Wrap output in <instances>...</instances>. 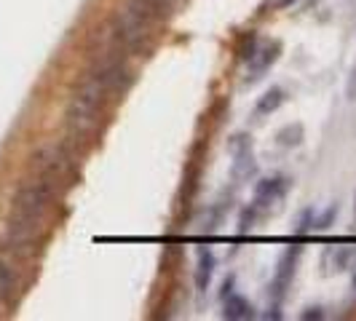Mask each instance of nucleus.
<instances>
[{
    "instance_id": "nucleus-1",
    "label": "nucleus",
    "mask_w": 356,
    "mask_h": 321,
    "mask_svg": "<svg viewBox=\"0 0 356 321\" xmlns=\"http://www.w3.org/2000/svg\"><path fill=\"white\" fill-rule=\"evenodd\" d=\"M54 198V182L38 177L19 185V190L11 198V209L6 217V247L11 254L24 257L33 249L38 236L43 231V220L49 214Z\"/></svg>"
},
{
    "instance_id": "nucleus-2",
    "label": "nucleus",
    "mask_w": 356,
    "mask_h": 321,
    "mask_svg": "<svg viewBox=\"0 0 356 321\" xmlns=\"http://www.w3.org/2000/svg\"><path fill=\"white\" fill-rule=\"evenodd\" d=\"M107 97V89L102 83V78L97 72H89V78L83 81V86L75 91L67 102L65 110V129H67V137L70 140H83L89 134L94 124H97V115H99V105Z\"/></svg>"
},
{
    "instance_id": "nucleus-3",
    "label": "nucleus",
    "mask_w": 356,
    "mask_h": 321,
    "mask_svg": "<svg viewBox=\"0 0 356 321\" xmlns=\"http://www.w3.org/2000/svg\"><path fill=\"white\" fill-rule=\"evenodd\" d=\"M33 166H35L38 177L49 179V182L56 185L59 179H65L67 172H70V156H67L65 147L49 145V147H43L35 158H33Z\"/></svg>"
},
{
    "instance_id": "nucleus-4",
    "label": "nucleus",
    "mask_w": 356,
    "mask_h": 321,
    "mask_svg": "<svg viewBox=\"0 0 356 321\" xmlns=\"http://www.w3.org/2000/svg\"><path fill=\"white\" fill-rule=\"evenodd\" d=\"M279 51H282L279 43H263V46L252 49L250 56H247V81L263 78V72L279 59Z\"/></svg>"
},
{
    "instance_id": "nucleus-5",
    "label": "nucleus",
    "mask_w": 356,
    "mask_h": 321,
    "mask_svg": "<svg viewBox=\"0 0 356 321\" xmlns=\"http://www.w3.org/2000/svg\"><path fill=\"white\" fill-rule=\"evenodd\" d=\"M286 190H289V179L286 177H268L263 182H257V188H254V204L266 212V209H270L273 204H279L286 196Z\"/></svg>"
},
{
    "instance_id": "nucleus-6",
    "label": "nucleus",
    "mask_w": 356,
    "mask_h": 321,
    "mask_svg": "<svg viewBox=\"0 0 356 321\" xmlns=\"http://www.w3.org/2000/svg\"><path fill=\"white\" fill-rule=\"evenodd\" d=\"M17 295V268L6 252H0V303H11Z\"/></svg>"
},
{
    "instance_id": "nucleus-7",
    "label": "nucleus",
    "mask_w": 356,
    "mask_h": 321,
    "mask_svg": "<svg viewBox=\"0 0 356 321\" xmlns=\"http://www.w3.org/2000/svg\"><path fill=\"white\" fill-rule=\"evenodd\" d=\"M225 305H222V316L231 321H244V319H254V311H252V305L241 297V295H236V292H228L225 297Z\"/></svg>"
},
{
    "instance_id": "nucleus-8",
    "label": "nucleus",
    "mask_w": 356,
    "mask_h": 321,
    "mask_svg": "<svg viewBox=\"0 0 356 321\" xmlns=\"http://www.w3.org/2000/svg\"><path fill=\"white\" fill-rule=\"evenodd\" d=\"M214 276V254L212 249H198V265H196V286L204 292Z\"/></svg>"
},
{
    "instance_id": "nucleus-9",
    "label": "nucleus",
    "mask_w": 356,
    "mask_h": 321,
    "mask_svg": "<svg viewBox=\"0 0 356 321\" xmlns=\"http://www.w3.org/2000/svg\"><path fill=\"white\" fill-rule=\"evenodd\" d=\"M233 158V177L236 179H247L254 174V156H252V147H244V150H236V153H231Z\"/></svg>"
},
{
    "instance_id": "nucleus-10",
    "label": "nucleus",
    "mask_w": 356,
    "mask_h": 321,
    "mask_svg": "<svg viewBox=\"0 0 356 321\" xmlns=\"http://www.w3.org/2000/svg\"><path fill=\"white\" fill-rule=\"evenodd\" d=\"M284 102H286V91L279 89V86H273V89H268L266 94L260 97V102H257V113H260V115H270V113H276Z\"/></svg>"
},
{
    "instance_id": "nucleus-11",
    "label": "nucleus",
    "mask_w": 356,
    "mask_h": 321,
    "mask_svg": "<svg viewBox=\"0 0 356 321\" xmlns=\"http://www.w3.org/2000/svg\"><path fill=\"white\" fill-rule=\"evenodd\" d=\"M303 137H305L303 126L289 124V126H284L279 134H276V142L282 145V147H298V145H303Z\"/></svg>"
},
{
    "instance_id": "nucleus-12",
    "label": "nucleus",
    "mask_w": 356,
    "mask_h": 321,
    "mask_svg": "<svg viewBox=\"0 0 356 321\" xmlns=\"http://www.w3.org/2000/svg\"><path fill=\"white\" fill-rule=\"evenodd\" d=\"M327 260L332 263L335 270H346L356 260V249L354 247H335V249L327 252Z\"/></svg>"
},
{
    "instance_id": "nucleus-13",
    "label": "nucleus",
    "mask_w": 356,
    "mask_h": 321,
    "mask_svg": "<svg viewBox=\"0 0 356 321\" xmlns=\"http://www.w3.org/2000/svg\"><path fill=\"white\" fill-rule=\"evenodd\" d=\"M260 214H263V209H260L257 204H252L250 209H244V212H241V220H238V233H250Z\"/></svg>"
},
{
    "instance_id": "nucleus-14",
    "label": "nucleus",
    "mask_w": 356,
    "mask_h": 321,
    "mask_svg": "<svg viewBox=\"0 0 356 321\" xmlns=\"http://www.w3.org/2000/svg\"><path fill=\"white\" fill-rule=\"evenodd\" d=\"M335 217H338V204H332L327 212L321 214L319 220H314V228H319V231H327V228L332 225V220H335Z\"/></svg>"
},
{
    "instance_id": "nucleus-15",
    "label": "nucleus",
    "mask_w": 356,
    "mask_h": 321,
    "mask_svg": "<svg viewBox=\"0 0 356 321\" xmlns=\"http://www.w3.org/2000/svg\"><path fill=\"white\" fill-rule=\"evenodd\" d=\"M324 316H327V313H324V308H321V305H308V308H303V313H300V319L303 321H321L324 319Z\"/></svg>"
},
{
    "instance_id": "nucleus-16",
    "label": "nucleus",
    "mask_w": 356,
    "mask_h": 321,
    "mask_svg": "<svg viewBox=\"0 0 356 321\" xmlns=\"http://www.w3.org/2000/svg\"><path fill=\"white\" fill-rule=\"evenodd\" d=\"M314 209H305L303 217H300V222H298V233H305V231H311L314 228Z\"/></svg>"
},
{
    "instance_id": "nucleus-17",
    "label": "nucleus",
    "mask_w": 356,
    "mask_h": 321,
    "mask_svg": "<svg viewBox=\"0 0 356 321\" xmlns=\"http://www.w3.org/2000/svg\"><path fill=\"white\" fill-rule=\"evenodd\" d=\"M346 94H348V99H356V67L351 70V78H348V86H346Z\"/></svg>"
},
{
    "instance_id": "nucleus-18",
    "label": "nucleus",
    "mask_w": 356,
    "mask_h": 321,
    "mask_svg": "<svg viewBox=\"0 0 356 321\" xmlns=\"http://www.w3.org/2000/svg\"><path fill=\"white\" fill-rule=\"evenodd\" d=\"M292 3H298V0H276V3H273V6H276V8H289V6H292Z\"/></svg>"
},
{
    "instance_id": "nucleus-19",
    "label": "nucleus",
    "mask_w": 356,
    "mask_h": 321,
    "mask_svg": "<svg viewBox=\"0 0 356 321\" xmlns=\"http://www.w3.org/2000/svg\"><path fill=\"white\" fill-rule=\"evenodd\" d=\"M351 286H354V292H356V273H354V281H351Z\"/></svg>"
},
{
    "instance_id": "nucleus-20",
    "label": "nucleus",
    "mask_w": 356,
    "mask_h": 321,
    "mask_svg": "<svg viewBox=\"0 0 356 321\" xmlns=\"http://www.w3.org/2000/svg\"><path fill=\"white\" fill-rule=\"evenodd\" d=\"M354 214H356V193H354Z\"/></svg>"
}]
</instances>
